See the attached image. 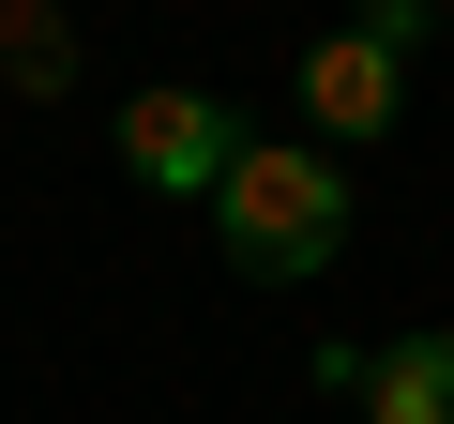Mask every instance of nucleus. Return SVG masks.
I'll use <instances>...</instances> for the list:
<instances>
[{
  "instance_id": "7ed1b4c3",
  "label": "nucleus",
  "mask_w": 454,
  "mask_h": 424,
  "mask_svg": "<svg viewBox=\"0 0 454 424\" xmlns=\"http://www.w3.org/2000/svg\"><path fill=\"white\" fill-rule=\"evenodd\" d=\"M303 106H318V137H379V122H394V46L333 31V46L303 61Z\"/></svg>"
},
{
  "instance_id": "39448f33",
  "label": "nucleus",
  "mask_w": 454,
  "mask_h": 424,
  "mask_svg": "<svg viewBox=\"0 0 454 424\" xmlns=\"http://www.w3.org/2000/svg\"><path fill=\"white\" fill-rule=\"evenodd\" d=\"M0 61H16V91H76V31H61V0H0Z\"/></svg>"
},
{
  "instance_id": "f03ea898",
  "label": "nucleus",
  "mask_w": 454,
  "mask_h": 424,
  "mask_svg": "<svg viewBox=\"0 0 454 424\" xmlns=\"http://www.w3.org/2000/svg\"><path fill=\"white\" fill-rule=\"evenodd\" d=\"M121 167H137L152 197H212L227 167H243V122H227L212 91H137V106H121Z\"/></svg>"
},
{
  "instance_id": "20e7f679",
  "label": "nucleus",
  "mask_w": 454,
  "mask_h": 424,
  "mask_svg": "<svg viewBox=\"0 0 454 424\" xmlns=\"http://www.w3.org/2000/svg\"><path fill=\"white\" fill-rule=\"evenodd\" d=\"M364 424H454V318L439 334H394L364 364Z\"/></svg>"
},
{
  "instance_id": "f257e3e1",
  "label": "nucleus",
  "mask_w": 454,
  "mask_h": 424,
  "mask_svg": "<svg viewBox=\"0 0 454 424\" xmlns=\"http://www.w3.org/2000/svg\"><path fill=\"white\" fill-rule=\"evenodd\" d=\"M212 228H227L243 273L303 288V273H333V243H348V182H333V152H303V137H243V167L212 182Z\"/></svg>"
}]
</instances>
